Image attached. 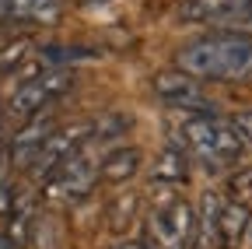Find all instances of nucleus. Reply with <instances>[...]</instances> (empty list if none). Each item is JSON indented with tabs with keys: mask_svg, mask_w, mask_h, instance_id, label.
<instances>
[{
	"mask_svg": "<svg viewBox=\"0 0 252 249\" xmlns=\"http://www.w3.org/2000/svg\"><path fill=\"white\" fill-rule=\"evenodd\" d=\"M175 67L196 81H252V32H214L193 39L175 53Z\"/></svg>",
	"mask_w": 252,
	"mask_h": 249,
	"instance_id": "f257e3e1",
	"label": "nucleus"
},
{
	"mask_svg": "<svg viewBox=\"0 0 252 249\" xmlns=\"http://www.w3.org/2000/svg\"><path fill=\"white\" fill-rule=\"evenodd\" d=\"M18 11V0H0V18H14Z\"/></svg>",
	"mask_w": 252,
	"mask_h": 249,
	"instance_id": "412c9836",
	"label": "nucleus"
},
{
	"mask_svg": "<svg viewBox=\"0 0 252 249\" xmlns=\"http://www.w3.org/2000/svg\"><path fill=\"white\" fill-rule=\"evenodd\" d=\"M60 11H63V0H18L14 18L35 21V25H53V21H60Z\"/></svg>",
	"mask_w": 252,
	"mask_h": 249,
	"instance_id": "4468645a",
	"label": "nucleus"
},
{
	"mask_svg": "<svg viewBox=\"0 0 252 249\" xmlns=\"http://www.w3.org/2000/svg\"><path fill=\"white\" fill-rule=\"evenodd\" d=\"M228 197L238 200V204H249L252 200V169H238L228 179Z\"/></svg>",
	"mask_w": 252,
	"mask_h": 249,
	"instance_id": "a211bd4d",
	"label": "nucleus"
},
{
	"mask_svg": "<svg viewBox=\"0 0 252 249\" xmlns=\"http://www.w3.org/2000/svg\"><path fill=\"white\" fill-rule=\"evenodd\" d=\"M249 225H252L249 204H238V200L228 197L220 204V246L217 249H238L249 235Z\"/></svg>",
	"mask_w": 252,
	"mask_h": 249,
	"instance_id": "9d476101",
	"label": "nucleus"
},
{
	"mask_svg": "<svg viewBox=\"0 0 252 249\" xmlns=\"http://www.w3.org/2000/svg\"><path fill=\"white\" fill-rule=\"evenodd\" d=\"M228 123L235 127V134H238L242 144H252V109H238Z\"/></svg>",
	"mask_w": 252,
	"mask_h": 249,
	"instance_id": "6ab92c4d",
	"label": "nucleus"
},
{
	"mask_svg": "<svg viewBox=\"0 0 252 249\" xmlns=\"http://www.w3.org/2000/svg\"><path fill=\"white\" fill-rule=\"evenodd\" d=\"M32 246L35 249H60V225L53 221L49 214H35V221H32V232H28Z\"/></svg>",
	"mask_w": 252,
	"mask_h": 249,
	"instance_id": "2eb2a0df",
	"label": "nucleus"
},
{
	"mask_svg": "<svg viewBox=\"0 0 252 249\" xmlns=\"http://www.w3.org/2000/svg\"><path fill=\"white\" fill-rule=\"evenodd\" d=\"M182 141H186V151H193L200 162H207L210 169H224V165H235L242 158L245 144L238 141L235 127L228 119H217L210 112H196L182 123Z\"/></svg>",
	"mask_w": 252,
	"mask_h": 249,
	"instance_id": "f03ea898",
	"label": "nucleus"
},
{
	"mask_svg": "<svg viewBox=\"0 0 252 249\" xmlns=\"http://www.w3.org/2000/svg\"><path fill=\"white\" fill-rule=\"evenodd\" d=\"M35 49L32 39H11L0 49V71H14V67H28V56Z\"/></svg>",
	"mask_w": 252,
	"mask_h": 249,
	"instance_id": "f3484780",
	"label": "nucleus"
},
{
	"mask_svg": "<svg viewBox=\"0 0 252 249\" xmlns=\"http://www.w3.org/2000/svg\"><path fill=\"white\" fill-rule=\"evenodd\" d=\"M140 169V147H130V144H123V147H112L105 158L98 162V179L105 182H126V179H133Z\"/></svg>",
	"mask_w": 252,
	"mask_h": 249,
	"instance_id": "f8f14e48",
	"label": "nucleus"
},
{
	"mask_svg": "<svg viewBox=\"0 0 252 249\" xmlns=\"http://www.w3.org/2000/svg\"><path fill=\"white\" fill-rule=\"evenodd\" d=\"M74 84V71L67 64H49L46 71L39 74H32L18 84V91L11 95V116L18 119H32V116H39L53 99H60L63 91H67Z\"/></svg>",
	"mask_w": 252,
	"mask_h": 249,
	"instance_id": "20e7f679",
	"label": "nucleus"
},
{
	"mask_svg": "<svg viewBox=\"0 0 252 249\" xmlns=\"http://www.w3.org/2000/svg\"><path fill=\"white\" fill-rule=\"evenodd\" d=\"M189 176V158L179 144L165 147L158 154V165H154V182H182Z\"/></svg>",
	"mask_w": 252,
	"mask_h": 249,
	"instance_id": "ddd939ff",
	"label": "nucleus"
},
{
	"mask_svg": "<svg viewBox=\"0 0 252 249\" xmlns=\"http://www.w3.org/2000/svg\"><path fill=\"white\" fill-rule=\"evenodd\" d=\"M220 204H224V197H217L214 190L203 193V200H200V214H196V246L200 249L220 246Z\"/></svg>",
	"mask_w": 252,
	"mask_h": 249,
	"instance_id": "9b49d317",
	"label": "nucleus"
},
{
	"mask_svg": "<svg viewBox=\"0 0 252 249\" xmlns=\"http://www.w3.org/2000/svg\"><path fill=\"white\" fill-rule=\"evenodd\" d=\"M151 88L158 91V99H165L179 109H189V116L196 112H210V106L203 102V91H200V81L186 71H165V74H154L151 77Z\"/></svg>",
	"mask_w": 252,
	"mask_h": 249,
	"instance_id": "1a4fd4ad",
	"label": "nucleus"
},
{
	"mask_svg": "<svg viewBox=\"0 0 252 249\" xmlns=\"http://www.w3.org/2000/svg\"><path fill=\"white\" fill-rule=\"evenodd\" d=\"M245 242H249V246H252V225H249V235H245Z\"/></svg>",
	"mask_w": 252,
	"mask_h": 249,
	"instance_id": "393cba45",
	"label": "nucleus"
},
{
	"mask_svg": "<svg viewBox=\"0 0 252 249\" xmlns=\"http://www.w3.org/2000/svg\"><path fill=\"white\" fill-rule=\"evenodd\" d=\"M4 158H7V147H4V144H0V162H4Z\"/></svg>",
	"mask_w": 252,
	"mask_h": 249,
	"instance_id": "b1692460",
	"label": "nucleus"
},
{
	"mask_svg": "<svg viewBox=\"0 0 252 249\" xmlns=\"http://www.w3.org/2000/svg\"><path fill=\"white\" fill-rule=\"evenodd\" d=\"M91 4H105V0H91Z\"/></svg>",
	"mask_w": 252,
	"mask_h": 249,
	"instance_id": "a878e982",
	"label": "nucleus"
},
{
	"mask_svg": "<svg viewBox=\"0 0 252 249\" xmlns=\"http://www.w3.org/2000/svg\"><path fill=\"white\" fill-rule=\"evenodd\" d=\"M126 130H130V119L119 116V112H109V116H102L98 123H91V144L116 141V137H123Z\"/></svg>",
	"mask_w": 252,
	"mask_h": 249,
	"instance_id": "dca6fc26",
	"label": "nucleus"
},
{
	"mask_svg": "<svg viewBox=\"0 0 252 249\" xmlns=\"http://www.w3.org/2000/svg\"><path fill=\"white\" fill-rule=\"evenodd\" d=\"M14 204H18V193H14L11 179H4V176H0V221H7V217H11Z\"/></svg>",
	"mask_w": 252,
	"mask_h": 249,
	"instance_id": "aec40b11",
	"label": "nucleus"
},
{
	"mask_svg": "<svg viewBox=\"0 0 252 249\" xmlns=\"http://www.w3.org/2000/svg\"><path fill=\"white\" fill-rule=\"evenodd\" d=\"M0 249H18V246H14V242H11L7 235H0Z\"/></svg>",
	"mask_w": 252,
	"mask_h": 249,
	"instance_id": "4be33fe9",
	"label": "nucleus"
},
{
	"mask_svg": "<svg viewBox=\"0 0 252 249\" xmlns=\"http://www.w3.org/2000/svg\"><path fill=\"white\" fill-rule=\"evenodd\" d=\"M88 151H91V144L81 154H74L70 162H63L49 176V182H46V204H53V207H74V204H81L94 190V182H98V165L91 162Z\"/></svg>",
	"mask_w": 252,
	"mask_h": 249,
	"instance_id": "39448f33",
	"label": "nucleus"
},
{
	"mask_svg": "<svg viewBox=\"0 0 252 249\" xmlns=\"http://www.w3.org/2000/svg\"><path fill=\"white\" fill-rule=\"evenodd\" d=\"M179 18L189 25H217V32H249L252 0H186Z\"/></svg>",
	"mask_w": 252,
	"mask_h": 249,
	"instance_id": "423d86ee",
	"label": "nucleus"
},
{
	"mask_svg": "<svg viewBox=\"0 0 252 249\" xmlns=\"http://www.w3.org/2000/svg\"><path fill=\"white\" fill-rule=\"evenodd\" d=\"M56 134V123H53V116H46V112H39V116H32V119H25L21 123V130L14 134V141L7 144V162L14 165V169H32L35 165V158L42 154V147H46V141Z\"/></svg>",
	"mask_w": 252,
	"mask_h": 249,
	"instance_id": "6e6552de",
	"label": "nucleus"
},
{
	"mask_svg": "<svg viewBox=\"0 0 252 249\" xmlns=\"http://www.w3.org/2000/svg\"><path fill=\"white\" fill-rule=\"evenodd\" d=\"M116 249H144V246H140V242H119Z\"/></svg>",
	"mask_w": 252,
	"mask_h": 249,
	"instance_id": "5701e85b",
	"label": "nucleus"
},
{
	"mask_svg": "<svg viewBox=\"0 0 252 249\" xmlns=\"http://www.w3.org/2000/svg\"><path fill=\"white\" fill-rule=\"evenodd\" d=\"M88 144H91V123H74V127L56 130V134L46 141V147H42V154L35 158V165L28 169L32 182H42V186H46L49 176H53L63 162H70L74 154H81Z\"/></svg>",
	"mask_w": 252,
	"mask_h": 249,
	"instance_id": "0eeeda50",
	"label": "nucleus"
},
{
	"mask_svg": "<svg viewBox=\"0 0 252 249\" xmlns=\"http://www.w3.org/2000/svg\"><path fill=\"white\" fill-rule=\"evenodd\" d=\"M196 242V214L186 200L172 197L144 217V249H189Z\"/></svg>",
	"mask_w": 252,
	"mask_h": 249,
	"instance_id": "7ed1b4c3",
	"label": "nucleus"
}]
</instances>
